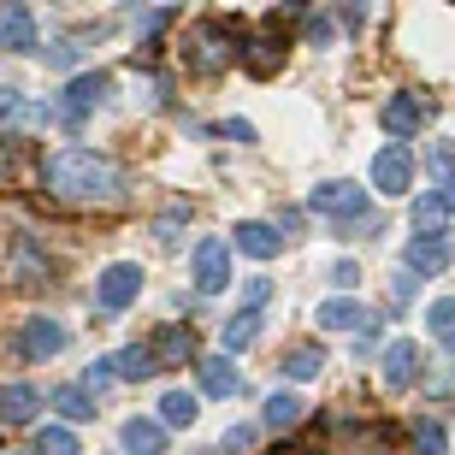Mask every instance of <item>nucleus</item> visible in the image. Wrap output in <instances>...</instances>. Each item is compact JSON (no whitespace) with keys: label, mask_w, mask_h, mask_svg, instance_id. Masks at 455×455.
Segmentation results:
<instances>
[{"label":"nucleus","mask_w":455,"mask_h":455,"mask_svg":"<svg viewBox=\"0 0 455 455\" xmlns=\"http://www.w3.org/2000/svg\"><path fill=\"white\" fill-rule=\"evenodd\" d=\"M42 184L60 196V202H118V166L107 154H89V148H60L42 160Z\"/></svg>","instance_id":"nucleus-1"},{"label":"nucleus","mask_w":455,"mask_h":455,"mask_svg":"<svg viewBox=\"0 0 455 455\" xmlns=\"http://www.w3.org/2000/svg\"><path fill=\"white\" fill-rule=\"evenodd\" d=\"M184 60H189V71H202V77H220V71L231 66V60H236V42H231V30H225V18H207V24H196V30H189Z\"/></svg>","instance_id":"nucleus-2"},{"label":"nucleus","mask_w":455,"mask_h":455,"mask_svg":"<svg viewBox=\"0 0 455 455\" xmlns=\"http://www.w3.org/2000/svg\"><path fill=\"white\" fill-rule=\"evenodd\" d=\"M136 296H142V267H136V260H113V267L95 278V307H101V314L131 307Z\"/></svg>","instance_id":"nucleus-3"},{"label":"nucleus","mask_w":455,"mask_h":455,"mask_svg":"<svg viewBox=\"0 0 455 455\" xmlns=\"http://www.w3.org/2000/svg\"><path fill=\"white\" fill-rule=\"evenodd\" d=\"M113 95V77L107 71H84V77H71L66 84V101H60V113H66V124H84L95 107Z\"/></svg>","instance_id":"nucleus-4"},{"label":"nucleus","mask_w":455,"mask_h":455,"mask_svg":"<svg viewBox=\"0 0 455 455\" xmlns=\"http://www.w3.org/2000/svg\"><path fill=\"white\" fill-rule=\"evenodd\" d=\"M408 184H414V154H408L403 142H390V148L372 154V189H379V196H403Z\"/></svg>","instance_id":"nucleus-5"},{"label":"nucleus","mask_w":455,"mask_h":455,"mask_svg":"<svg viewBox=\"0 0 455 455\" xmlns=\"http://www.w3.org/2000/svg\"><path fill=\"white\" fill-rule=\"evenodd\" d=\"M307 207L314 213H325V220H361L367 213V189H355L349 178H338V184H320L314 196H307Z\"/></svg>","instance_id":"nucleus-6"},{"label":"nucleus","mask_w":455,"mask_h":455,"mask_svg":"<svg viewBox=\"0 0 455 455\" xmlns=\"http://www.w3.org/2000/svg\"><path fill=\"white\" fill-rule=\"evenodd\" d=\"M231 284V249H225L220 236H207V243H196V290H225Z\"/></svg>","instance_id":"nucleus-7"},{"label":"nucleus","mask_w":455,"mask_h":455,"mask_svg":"<svg viewBox=\"0 0 455 455\" xmlns=\"http://www.w3.org/2000/svg\"><path fill=\"white\" fill-rule=\"evenodd\" d=\"M71 343V331L60 320H42V314H36V320H24V338H18V349L30 355V361H53V355L66 349Z\"/></svg>","instance_id":"nucleus-8"},{"label":"nucleus","mask_w":455,"mask_h":455,"mask_svg":"<svg viewBox=\"0 0 455 455\" xmlns=\"http://www.w3.org/2000/svg\"><path fill=\"white\" fill-rule=\"evenodd\" d=\"M379 124H385L390 136H414L426 124V95H390V101L379 107Z\"/></svg>","instance_id":"nucleus-9"},{"label":"nucleus","mask_w":455,"mask_h":455,"mask_svg":"<svg viewBox=\"0 0 455 455\" xmlns=\"http://www.w3.org/2000/svg\"><path fill=\"white\" fill-rule=\"evenodd\" d=\"M0 48H12V53L36 48V18L18 0H0Z\"/></svg>","instance_id":"nucleus-10"},{"label":"nucleus","mask_w":455,"mask_h":455,"mask_svg":"<svg viewBox=\"0 0 455 455\" xmlns=\"http://www.w3.org/2000/svg\"><path fill=\"white\" fill-rule=\"evenodd\" d=\"M148 355H154V367H184L189 355H196V331H184V325H160Z\"/></svg>","instance_id":"nucleus-11"},{"label":"nucleus","mask_w":455,"mask_h":455,"mask_svg":"<svg viewBox=\"0 0 455 455\" xmlns=\"http://www.w3.org/2000/svg\"><path fill=\"white\" fill-rule=\"evenodd\" d=\"M414 367H420V343H390L385 349V361H379V379H385L390 390H403V385H414Z\"/></svg>","instance_id":"nucleus-12"},{"label":"nucleus","mask_w":455,"mask_h":455,"mask_svg":"<svg viewBox=\"0 0 455 455\" xmlns=\"http://www.w3.org/2000/svg\"><path fill=\"white\" fill-rule=\"evenodd\" d=\"M36 408H42L36 385H0V426H30Z\"/></svg>","instance_id":"nucleus-13"},{"label":"nucleus","mask_w":455,"mask_h":455,"mask_svg":"<svg viewBox=\"0 0 455 455\" xmlns=\"http://www.w3.org/2000/svg\"><path fill=\"white\" fill-rule=\"evenodd\" d=\"M236 53H243V66H249L254 77H272V71L284 66V42H278L272 30H260V36L249 42V48H236Z\"/></svg>","instance_id":"nucleus-14"},{"label":"nucleus","mask_w":455,"mask_h":455,"mask_svg":"<svg viewBox=\"0 0 455 455\" xmlns=\"http://www.w3.org/2000/svg\"><path fill=\"white\" fill-rule=\"evenodd\" d=\"M450 267V243H443L438 231H426L408 243V272H443Z\"/></svg>","instance_id":"nucleus-15"},{"label":"nucleus","mask_w":455,"mask_h":455,"mask_svg":"<svg viewBox=\"0 0 455 455\" xmlns=\"http://www.w3.org/2000/svg\"><path fill=\"white\" fill-rule=\"evenodd\" d=\"M236 249L254 254V260H272V254L284 249V236L272 231V225H260V220H243V225H236Z\"/></svg>","instance_id":"nucleus-16"},{"label":"nucleus","mask_w":455,"mask_h":455,"mask_svg":"<svg viewBox=\"0 0 455 455\" xmlns=\"http://www.w3.org/2000/svg\"><path fill=\"white\" fill-rule=\"evenodd\" d=\"M367 325V307L349 302V296H331V302H320V331H361Z\"/></svg>","instance_id":"nucleus-17"},{"label":"nucleus","mask_w":455,"mask_h":455,"mask_svg":"<svg viewBox=\"0 0 455 455\" xmlns=\"http://www.w3.org/2000/svg\"><path fill=\"white\" fill-rule=\"evenodd\" d=\"M124 450L131 455H166V426L160 420H124Z\"/></svg>","instance_id":"nucleus-18"},{"label":"nucleus","mask_w":455,"mask_h":455,"mask_svg":"<svg viewBox=\"0 0 455 455\" xmlns=\"http://www.w3.org/2000/svg\"><path fill=\"white\" fill-rule=\"evenodd\" d=\"M202 390L207 396H231V390H243V372L231 367V355H207L202 361Z\"/></svg>","instance_id":"nucleus-19"},{"label":"nucleus","mask_w":455,"mask_h":455,"mask_svg":"<svg viewBox=\"0 0 455 455\" xmlns=\"http://www.w3.org/2000/svg\"><path fill=\"white\" fill-rule=\"evenodd\" d=\"M296 420H302V396H290V390H272L267 408H260V426H272V432H296Z\"/></svg>","instance_id":"nucleus-20"},{"label":"nucleus","mask_w":455,"mask_h":455,"mask_svg":"<svg viewBox=\"0 0 455 455\" xmlns=\"http://www.w3.org/2000/svg\"><path fill=\"white\" fill-rule=\"evenodd\" d=\"M320 367H325V349H320V343H296V349L278 361V372H284V379H320Z\"/></svg>","instance_id":"nucleus-21"},{"label":"nucleus","mask_w":455,"mask_h":455,"mask_svg":"<svg viewBox=\"0 0 455 455\" xmlns=\"http://www.w3.org/2000/svg\"><path fill=\"white\" fill-rule=\"evenodd\" d=\"M53 403H60V414H71V420H95V390L89 385H60Z\"/></svg>","instance_id":"nucleus-22"},{"label":"nucleus","mask_w":455,"mask_h":455,"mask_svg":"<svg viewBox=\"0 0 455 455\" xmlns=\"http://www.w3.org/2000/svg\"><path fill=\"white\" fill-rule=\"evenodd\" d=\"M196 414H202V403H196L189 390H166V396H160V420L166 426H196Z\"/></svg>","instance_id":"nucleus-23"},{"label":"nucleus","mask_w":455,"mask_h":455,"mask_svg":"<svg viewBox=\"0 0 455 455\" xmlns=\"http://www.w3.org/2000/svg\"><path fill=\"white\" fill-rule=\"evenodd\" d=\"M148 372H154V355H148V349H118V355H113V379H124V385L148 379Z\"/></svg>","instance_id":"nucleus-24"},{"label":"nucleus","mask_w":455,"mask_h":455,"mask_svg":"<svg viewBox=\"0 0 455 455\" xmlns=\"http://www.w3.org/2000/svg\"><path fill=\"white\" fill-rule=\"evenodd\" d=\"M12 272H18V284H24V290H36L42 278H48V260H42V254H36L30 243H18V254H12Z\"/></svg>","instance_id":"nucleus-25"},{"label":"nucleus","mask_w":455,"mask_h":455,"mask_svg":"<svg viewBox=\"0 0 455 455\" xmlns=\"http://www.w3.org/2000/svg\"><path fill=\"white\" fill-rule=\"evenodd\" d=\"M36 455H77V438H71L66 426H42L36 432Z\"/></svg>","instance_id":"nucleus-26"},{"label":"nucleus","mask_w":455,"mask_h":455,"mask_svg":"<svg viewBox=\"0 0 455 455\" xmlns=\"http://www.w3.org/2000/svg\"><path fill=\"white\" fill-rule=\"evenodd\" d=\"M254 331H260V314H249V307H243V314H236V320L225 325V343H231V349H249Z\"/></svg>","instance_id":"nucleus-27"},{"label":"nucleus","mask_w":455,"mask_h":455,"mask_svg":"<svg viewBox=\"0 0 455 455\" xmlns=\"http://www.w3.org/2000/svg\"><path fill=\"white\" fill-rule=\"evenodd\" d=\"M408 443H414L420 455H443V426L438 420H420L414 432H408Z\"/></svg>","instance_id":"nucleus-28"},{"label":"nucleus","mask_w":455,"mask_h":455,"mask_svg":"<svg viewBox=\"0 0 455 455\" xmlns=\"http://www.w3.org/2000/svg\"><path fill=\"white\" fill-rule=\"evenodd\" d=\"M426 325H432V331H455V302H450V296L426 307Z\"/></svg>","instance_id":"nucleus-29"},{"label":"nucleus","mask_w":455,"mask_h":455,"mask_svg":"<svg viewBox=\"0 0 455 455\" xmlns=\"http://www.w3.org/2000/svg\"><path fill=\"white\" fill-rule=\"evenodd\" d=\"M272 296V278H249V290H243V302H249V314H260V302Z\"/></svg>","instance_id":"nucleus-30"},{"label":"nucleus","mask_w":455,"mask_h":455,"mask_svg":"<svg viewBox=\"0 0 455 455\" xmlns=\"http://www.w3.org/2000/svg\"><path fill=\"white\" fill-rule=\"evenodd\" d=\"M307 42H314V48H325V42H331V18H325V12L307 18Z\"/></svg>","instance_id":"nucleus-31"},{"label":"nucleus","mask_w":455,"mask_h":455,"mask_svg":"<svg viewBox=\"0 0 455 455\" xmlns=\"http://www.w3.org/2000/svg\"><path fill=\"white\" fill-rule=\"evenodd\" d=\"M178 231H184V213H166V220H154V236H160V243H178Z\"/></svg>","instance_id":"nucleus-32"},{"label":"nucleus","mask_w":455,"mask_h":455,"mask_svg":"<svg viewBox=\"0 0 455 455\" xmlns=\"http://www.w3.org/2000/svg\"><path fill=\"white\" fill-rule=\"evenodd\" d=\"M48 66H60V71L77 66V48H71V42H53V48H48Z\"/></svg>","instance_id":"nucleus-33"},{"label":"nucleus","mask_w":455,"mask_h":455,"mask_svg":"<svg viewBox=\"0 0 455 455\" xmlns=\"http://www.w3.org/2000/svg\"><path fill=\"white\" fill-rule=\"evenodd\" d=\"M249 443H254V432H249V426H231V432H225V450H231V455H243Z\"/></svg>","instance_id":"nucleus-34"},{"label":"nucleus","mask_w":455,"mask_h":455,"mask_svg":"<svg viewBox=\"0 0 455 455\" xmlns=\"http://www.w3.org/2000/svg\"><path fill=\"white\" fill-rule=\"evenodd\" d=\"M225 136H231V142H254V124H249V118H231V124H225Z\"/></svg>","instance_id":"nucleus-35"},{"label":"nucleus","mask_w":455,"mask_h":455,"mask_svg":"<svg viewBox=\"0 0 455 455\" xmlns=\"http://www.w3.org/2000/svg\"><path fill=\"white\" fill-rule=\"evenodd\" d=\"M438 207H443V213H455V178H443V189H438Z\"/></svg>","instance_id":"nucleus-36"},{"label":"nucleus","mask_w":455,"mask_h":455,"mask_svg":"<svg viewBox=\"0 0 455 455\" xmlns=\"http://www.w3.org/2000/svg\"><path fill=\"white\" fill-rule=\"evenodd\" d=\"M12 107H18V101H12V89H0V113H12Z\"/></svg>","instance_id":"nucleus-37"},{"label":"nucleus","mask_w":455,"mask_h":455,"mask_svg":"<svg viewBox=\"0 0 455 455\" xmlns=\"http://www.w3.org/2000/svg\"><path fill=\"white\" fill-rule=\"evenodd\" d=\"M443 343H450V355H455V331H443Z\"/></svg>","instance_id":"nucleus-38"}]
</instances>
